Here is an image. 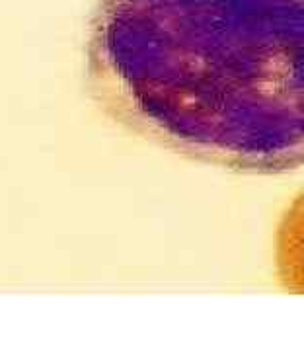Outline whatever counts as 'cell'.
Wrapping results in <instances>:
<instances>
[{"label": "cell", "instance_id": "6da1fadb", "mask_svg": "<svg viewBox=\"0 0 304 351\" xmlns=\"http://www.w3.org/2000/svg\"><path fill=\"white\" fill-rule=\"evenodd\" d=\"M90 69L119 115L179 149L304 156V0H101Z\"/></svg>", "mask_w": 304, "mask_h": 351}]
</instances>
